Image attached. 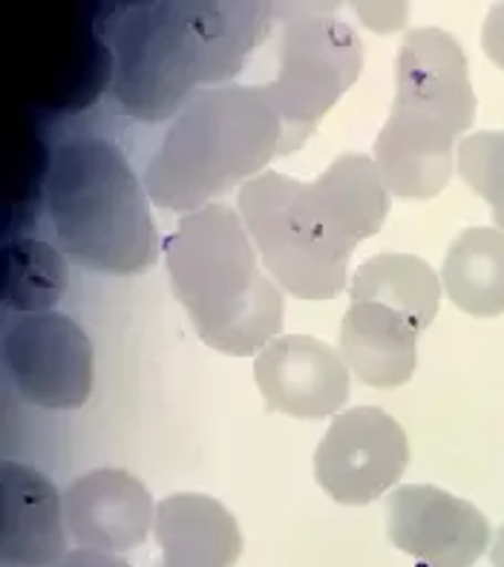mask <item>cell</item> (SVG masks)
Segmentation results:
<instances>
[{"instance_id":"6da1fadb","label":"cell","mask_w":504,"mask_h":567,"mask_svg":"<svg viewBox=\"0 0 504 567\" xmlns=\"http://www.w3.org/2000/svg\"><path fill=\"white\" fill-rule=\"evenodd\" d=\"M389 196L374 158L346 153L311 182L259 173L239 187L237 210L282 291L297 300H335L358 243L387 223Z\"/></svg>"},{"instance_id":"7a4b0ae2","label":"cell","mask_w":504,"mask_h":567,"mask_svg":"<svg viewBox=\"0 0 504 567\" xmlns=\"http://www.w3.org/2000/svg\"><path fill=\"white\" fill-rule=\"evenodd\" d=\"M271 27L248 0H138L107 21L110 93L138 122L176 118L208 84L225 86Z\"/></svg>"},{"instance_id":"3957f363","label":"cell","mask_w":504,"mask_h":567,"mask_svg":"<svg viewBox=\"0 0 504 567\" xmlns=\"http://www.w3.org/2000/svg\"><path fill=\"white\" fill-rule=\"evenodd\" d=\"M173 297L214 352L251 358L282 331V288L274 282L239 210L223 202L185 214L165 243Z\"/></svg>"},{"instance_id":"277c9868","label":"cell","mask_w":504,"mask_h":567,"mask_svg":"<svg viewBox=\"0 0 504 567\" xmlns=\"http://www.w3.org/2000/svg\"><path fill=\"white\" fill-rule=\"evenodd\" d=\"M475 118L467 55L446 29H412L395 58V101L374 138L372 158L389 194L432 199L459 162V142Z\"/></svg>"},{"instance_id":"5b68a950","label":"cell","mask_w":504,"mask_h":567,"mask_svg":"<svg viewBox=\"0 0 504 567\" xmlns=\"http://www.w3.org/2000/svg\"><path fill=\"white\" fill-rule=\"evenodd\" d=\"M282 147L286 124L266 86H210L171 122L144 167V187L156 208L194 214L266 173Z\"/></svg>"},{"instance_id":"8992f818","label":"cell","mask_w":504,"mask_h":567,"mask_svg":"<svg viewBox=\"0 0 504 567\" xmlns=\"http://www.w3.org/2000/svg\"><path fill=\"white\" fill-rule=\"evenodd\" d=\"M47 210L72 262L110 277L156 266L162 243L147 187L107 138L58 144L47 167Z\"/></svg>"},{"instance_id":"52a82bcc","label":"cell","mask_w":504,"mask_h":567,"mask_svg":"<svg viewBox=\"0 0 504 567\" xmlns=\"http://www.w3.org/2000/svg\"><path fill=\"white\" fill-rule=\"evenodd\" d=\"M363 70V43L349 23L329 12L282 14L277 75L266 86L286 124L282 156L297 151Z\"/></svg>"},{"instance_id":"ba28073f","label":"cell","mask_w":504,"mask_h":567,"mask_svg":"<svg viewBox=\"0 0 504 567\" xmlns=\"http://www.w3.org/2000/svg\"><path fill=\"white\" fill-rule=\"evenodd\" d=\"M3 363L14 389L41 410H79L93 395V343L55 311L18 317L3 334Z\"/></svg>"},{"instance_id":"9c48e42d","label":"cell","mask_w":504,"mask_h":567,"mask_svg":"<svg viewBox=\"0 0 504 567\" xmlns=\"http://www.w3.org/2000/svg\"><path fill=\"white\" fill-rule=\"evenodd\" d=\"M410 464V441L378 406H354L331 417L315 453V478L338 504H372Z\"/></svg>"},{"instance_id":"30bf717a","label":"cell","mask_w":504,"mask_h":567,"mask_svg":"<svg viewBox=\"0 0 504 567\" xmlns=\"http://www.w3.org/2000/svg\"><path fill=\"white\" fill-rule=\"evenodd\" d=\"M387 533L418 567H470L490 545L487 516L432 484H407L389 496Z\"/></svg>"},{"instance_id":"8fae6325","label":"cell","mask_w":504,"mask_h":567,"mask_svg":"<svg viewBox=\"0 0 504 567\" xmlns=\"http://www.w3.org/2000/svg\"><path fill=\"white\" fill-rule=\"evenodd\" d=\"M254 378L268 410L306 421L338 415L352 392L343 354L309 334L271 340L254 360Z\"/></svg>"},{"instance_id":"7c38bea8","label":"cell","mask_w":504,"mask_h":567,"mask_svg":"<svg viewBox=\"0 0 504 567\" xmlns=\"http://www.w3.org/2000/svg\"><path fill=\"white\" fill-rule=\"evenodd\" d=\"M151 493L136 475L101 467L64 489L66 533L75 545L101 554H127L144 545L156 525Z\"/></svg>"},{"instance_id":"4fadbf2b","label":"cell","mask_w":504,"mask_h":567,"mask_svg":"<svg viewBox=\"0 0 504 567\" xmlns=\"http://www.w3.org/2000/svg\"><path fill=\"white\" fill-rule=\"evenodd\" d=\"M0 550L14 567H55L66 556L64 496L18 461L0 467Z\"/></svg>"},{"instance_id":"5bb4252c","label":"cell","mask_w":504,"mask_h":567,"mask_svg":"<svg viewBox=\"0 0 504 567\" xmlns=\"http://www.w3.org/2000/svg\"><path fill=\"white\" fill-rule=\"evenodd\" d=\"M158 567H234L243 554V533L225 504L202 493H176L158 502Z\"/></svg>"},{"instance_id":"9a60e30c","label":"cell","mask_w":504,"mask_h":567,"mask_svg":"<svg viewBox=\"0 0 504 567\" xmlns=\"http://www.w3.org/2000/svg\"><path fill=\"white\" fill-rule=\"evenodd\" d=\"M346 367L372 389H398L418 367V329L381 302H352L340 323Z\"/></svg>"},{"instance_id":"2e32d148","label":"cell","mask_w":504,"mask_h":567,"mask_svg":"<svg viewBox=\"0 0 504 567\" xmlns=\"http://www.w3.org/2000/svg\"><path fill=\"white\" fill-rule=\"evenodd\" d=\"M441 291L444 286L439 274L415 254H378L367 259L349 282L352 302H381L407 317L418 334L430 329L439 315Z\"/></svg>"},{"instance_id":"e0dca14e","label":"cell","mask_w":504,"mask_h":567,"mask_svg":"<svg viewBox=\"0 0 504 567\" xmlns=\"http://www.w3.org/2000/svg\"><path fill=\"white\" fill-rule=\"evenodd\" d=\"M441 286L464 315H504V230H461L441 266Z\"/></svg>"},{"instance_id":"ac0fdd59","label":"cell","mask_w":504,"mask_h":567,"mask_svg":"<svg viewBox=\"0 0 504 567\" xmlns=\"http://www.w3.org/2000/svg\"><path fill=\"white\" fill-rule=\"evenodd\" d=\"M0 288L7 309L18 315H47L70 286V268L58 248L32 237H14L3 245Z\"/></svg>"},{"instance_id":"d6986e66","label":"cell","mask_w":504,"mask_h":567,"mask_svg":"<svg viewBox=\"0 0 504 567\" xmlns=\"http://www.w3.org/2000/svg\"><path fill=\"white\" fill-rule=\"evenodd\" d=\"M459 176L493 208V223L504 230V130L470 133L459 142Z\"/></svg>"},{"instance_id":"ffe728a7","label":"cell","mask_w":504,"mask_h":567,"mask_svg":"<svg viewBox=\"0 0 504 567\" xmlns=\"http://www.w3.org/2000/svg\"><path fill=\"white\" fill-rule=\"evenodd\" d=\"M482 47L484 55H487L498 70H504V3H496V7L490 9L487 18H484Z\"/></svg>"},{"instance_id":"44dd1931","label":"cell","mask_w":504,"mask_h":567,"mask_svg":"<svg viewBox=\"0 0 504 567\" xmlns=\"http://www.w3.org/2000/svg\"><path fill=\"white\" fill-rule=\"evenodd\" d=\"M55 567H130V565L122 559V556L101 554V550H86V547H79V550H70V554L58 561Z\"/></svg>"},{"instance_id":"7402d4cb","label":"cell","mask_w":504,"mask_h":567,"mask_svg":"<svg viewBox=\"0 0 504 567\" xmlns=\"http://www.w3.org/2000/svg\"><path fill=\"white\" fill-rule=\"evenodd\" d=\"M490 561H493V567H504V527L496 533V542L490 547Z\"/></svg>"}]
</instances>
